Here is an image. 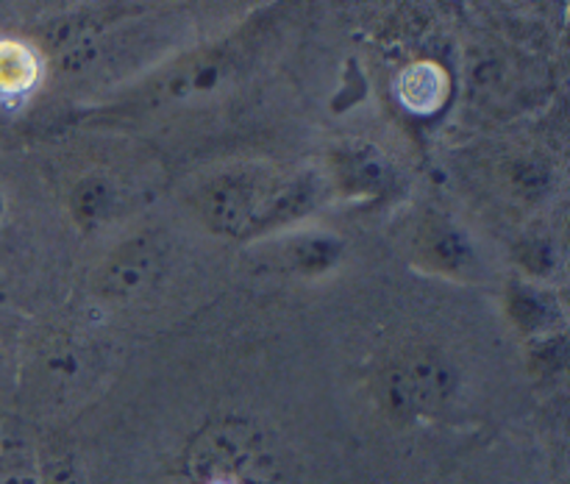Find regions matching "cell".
I'll use <instances>...</instances> for the list:
<instances>
[{
	"label": "cell",
	"instance_id": "obj_12",
	"mask_svg": "<svg viewBox=\"0 0 570 484\" xmlns=\"http://www.w3.org/2000/svg\"><path fill=\"white\" fill-rule=\"evenodd\" d=\"M543 345H549V348H540L534 362H538V367H543V371H554V367H560L562 362H566V339H551V343Z\"/></svg>",
	"mask_w": 570,
	"mask_h": 484
},
{
	"label": "cell",
	"instance_id": "obj_14",
	"mask_svg": "<svg viewBox=\"0 0 570 484\" xmlns=\"http://www.w3.org/2000/svg\"><path fill=\"white\" fill-rule=\"evenodd\" d=\"M0 211H3V198H0Z\"/></svg>",
	"mask_w": 570,
	"mask_h": 484
},
{
	"label": "cell",
	"instance_id": "obj_8",
	"mask_svg": "<svg viewBox=\"0 0 570 484\" xmlns=\"http://www.w3.org/2000/svg\"><path fill=\"white\" fill-rule=\"evenodd\" d=\"M37 78L31 50L17 42H0V92H22Z\"/></svg>",
	"mask_w": 570,
	"mask_h": 484
},
{
	"label": "cell",
	"instance_id": "obj_13",
	"mask_svg": "<svg viewBox=\"0 0 570 484\" xmlns=\"http://www.w3.org/2000/svg\"><path fill=\"white\" fill-rule=\"evenodd\" d=\"M0 376H3V359H0Z\"/></svg>",
	"mask_w": 570,
	"mask_h": 484
},
{
	"label": "cell",
	"instance_id": "obj_3",
	"mask_svg": "<svg viewBox=\"0 0 570 484\" xmlns=\"http://www.w3.org/2000/svg\"><path fill=\"white\" fill-rule=\"evenodd\" d=\"M156 254L150 250L148 243H131L126 248L117 250L106 267L100 270L98 293L111 300L128 298L137 293L145 281H148L150 270H154Z\"/></svg>",
	"mask_w": 570,
	"mask_h": 484
},
{
	"label": "cell",
	"instance_id": "obj_10",
	"mask_svg": "<svg viewBox=\"0 0 570 484\" xmlns=\"http://www.w3.org/2000/svg\"><path fill=\"white\" fill-rule=\"evenodd\" d=\"M337 254H340V243H334V239L306 237V239H301V243H295L293 254L289 256H293V261L298 270L321 273V270H326L334 259H337Z\"/></svg>",
	"mask_w": 570,
	"mask_h": 484
},
{
	"label": "cell",
	"instance_id": "obj_4",
	"mask_svg": "<svg viewBox=\"0 0 570 484\" xmlns=\"http://www.w3.org/2000/svg\"><path fill=\"white\" fill-rule=\"evenodd\" d=\"M421 250L434 267L449 273H462L473 261V248L468 237L449 223H432L423 231Z\"/></svg>",
	"mask_w": 570,
	"mask_h": 484
},
{
	"label": "cell",
	"instance_id": "obj_2",
	"mask_svg": "<svg viewBox=\"0 0 570 484\" xmlns=\"http://www.w3.org/2000/svg\"><path fill=\"white\" fill-rule=\"evenodd\" d=\"M259 184L250 176H223L200 192L198 209L217 231H254L259 217Z\"/></svg>",
	"mask_w": 570,
	"mask_h": 484
},
{
	"label": "cell",
	"instance_id": "obj_9",
	"mask_svg": "<svg viewBox=\"0 0 570 484\" xmlns=\"http://www.w3.org/2000/svg\"><path fill=\"white\" fill-rule=\"evenodd\" d=\"M109 204H111V187L100 176L83 178V181L76 187V192H72V200H70L72 215H76V220L81 223L100 220V217L106 215V209H109Z\"/></svg>",
	"mask_w": 570,
	"mask_h": 484
},
{
	"label": "cell",
	"instance_id": "obj_11",
	"mask_svg": "<svg viewBox=\"0 0 570 484\" xmlns=\"http://www.w3.org/2000/svg\"><path fill=\"white\" fill-rule=\"evenodd\" d=\"M543 300L546 298L534 295L532 289H512V295H510L512 317H515L523 328L543 326L546 315H549V306H546Z\"/></svg>",
	"mask_w": 570,
	"mask_h": 484
},
{
	"label": "cell",
	"instance_id": "obj_5",
	"mask_svg": "<svg viewBox=\"0 0 570 484\" xmlns=\"http://www.w3.org/2000/svg\"><path fill=\"white\" fill-rule=\"evenodd\" d=\"M0 484H39V454L20 432L0 434Z\"/></svg>",
	"mask_w": 570,
	"mask_h": 484
},
{
	"label": "cell",
	"instance_id": "obj_6",
	"mask_svg": "<svg viewBox=\"0 0 570 484\" xmlns=\"http://www.w3.org/2000/svg\"><path fill=\"white\" fill-rule=\"evenodd\" d=\"M401 98H404L406 106L417 111H429L434 106L443 103L445 98V76L440 67L434 65H415L404 72L401 78Z\"/></svg>",
	"mask_w": 570,
	"mask_h": 484
},
{
	"label": "cell",
	"instance_id": "obj_1",
	"mask_svg": "<svg viewBox=\"0 0 570 484\" xmlns=\"http://www.w3.org/2000/svg\"><path fill=\"white\" fill-rule=\"evenodd\" d=\"M454 393L456 373L440 356L415 354L390 367L384 376V404L401 417L440 409Z\"/></svg>",
	"mask_w": 570,
	"mask_h": 484
},
{
	"label": "cell",
	"instance_id": "obj_7",
	"mask_svg": "<svg viewBox=\"0 0 570 484\" xmlns=\"http://www.w3.org/2000/svg\"><path fill=\"white\" fill-rule=\"evenodd\" d=\"M39 484H83L81 462L70 445L50 439L39 454Z\"/></svg>",
	"mask_w": 570,
	"mask_h": 484
}]
</instances>
